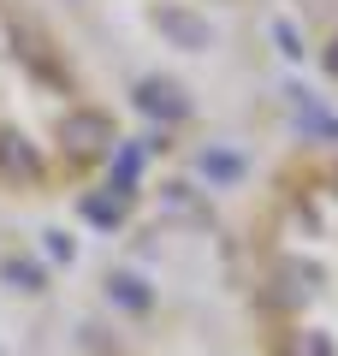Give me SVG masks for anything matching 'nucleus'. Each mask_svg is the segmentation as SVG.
Returning a JSON list of instances; mask_svg holds the SVG:
<instances>
[{
    "label": "nucleus",
    "mask_w": 338,
    "mask_h": 356,
    "mask_svg": "<svg viewBox=\"0 0 338 356\" xmlns=\"http://www.w3.org/2000/svg\"><path fill=\"white\" fill-rule=\"evenodd\" d=\"M154 30H161L172 48H184V54H196V48H208V42H214L208 18H196L190 6H161V13H154Z\"/></svg>",
    "instance_id": "nucleus-3"
},
{
    "label": "nucleus",
    "mask_w": 338,
    "mask_h": 356,
    "mask_svg": "<svg viewBox=\"0 0 338 356\" xmlns=\"http://www.w3.org/2000/svg\"><path fill=\"white\" fill-rule=\"evenodd\" d=\"M273 42H279V54L303 60V42H297V30H291V24H273Z\"/></svg>",
    "instance_id": "nucleus-13"
},
{
    "label": "nucleus",
    "mask_w": 338,
    "mask_h": 356,
    "mask_svg": "<svg viewBox=\"0 0 338 356\" xmlns=\"http://www.w3.org/2000/svg\"><path fill=\"white\" fill-rule=\"evenodd\" d=\"M125 196H83V220L89 226H119V220H125Z\"/></svg>",
    "instance_id": "nucleus-9"
},
{
    "label": "nucleus",
    "mask_w": 338,
    "mask_h": 356,
    "mask_svg": "<svg viewBox=\"0 0 338 356\" xmlns=\"http://www.w3.org/2000/svg\"><path fill=\"white\" fill-rule=\"evenodd\" d=\"M137 172H143V143H113V184H107V191L131 202V191H137Z\"/></svg>",
    "instance_id": "nucleus-6"
},
{
    "label": "nucleus",
    "mask_w": 338,
    "mask_h": 356,
    "mask_svg": "<svg viewBox=\"0 0 338 356\" xmlns=\"http://www.w3.org/2000/svg\"><path fill=\"white\" fill-rule=\"evenodd\" d=\"M113 119L107 113H95V107H72V113L60 119V149L72 154V161H95V154H107L113 149Z\"/></svg>",
    "instance_id": "nucleus-1"
},
{
    "label": "nucleus",
    "mask_w": 338,
    "mask_h": 356,
    "mask_svg": "<svg viewBox=\"0 0 338 356\" xmlns=\"http://www.w3.org/2000/svg\"><path fill=\"white\" fill-rule=\"evenodd\" d=\"M107 297H113L119 309H131V315H143V309L154 303V291L137 280V273H107Z\"/></svg>",
    "instance_id": "nucleus-7"
},
{
    "label": "nucleus",
    "mask_w": 338,
    "mask_h": 356,
    "mask_svg": "<svg viewBox=\"0 0 338 356\" xmlns=\"http://www.w3.org/2000/svg\"><path fill=\"white\" fill-rule=\"evenodd\" d=\"M326 72L338 77V42H332V48H326Z\"/></svg>",
    "instance_id": "nucleus-15"
},
{
    "label": "nucleus",
    "mask_w": 338,
    "mask_h": 356,
    "mask_svg": "<svg viewBox=\"0 0 338 356\" xmlns=\"http://www.w3.org/2000/svg\"><path fill=\"white\" fill-rule=\"evenodd\" d=\"M0 178L13 184H42V154L24 131H0Z\"/></svg>",
    "instance_id": "nucleus-4"
},
{
    "label": "nucleus",
    "mask_w": 338,
    "mask_h": 356,
    "mask_svg": "<svg viewBox=\"0 0 338 356\" xmlns=\"http://www.w3.org/2000/svg\"><path fill=\"white\" fill-rule=\"evenodd\" d=\"M131 102H137V113L161 119V125H184L190 119V102H184V89H178L172 77H143Z\"/></svg>",
    "instance_id": "nucleus-2"
},
{
    "label": "nucleus",
    "mask_w": 338,
    "mask_h": 356,
    "mask_svg": "<svg viewBox=\"0 0 338 356\" xmlns=\"http://www.w3.org/2000/svg\"><path fill=\"white\" fill-rule=\"evenodd\" d=\"M279 356H332V339H326V332H314V327H297L285 339V350Z\"/></svg>",
    "instance_id": "nucleus-12"
},
{
    "label": "nucleus",
    "mask_w": 338,
    "mask_h": 356,
    "mask_svg": "<svg viewBox=\"0 0 338 356\" xmlns=\"http://www.w3.org/2000/svg\"><path fill=\"white\" fill-rule=\"evenodd\" d=\"M0 280L18 285V291H42V267L24 261V255H6V261H0Z\"/></svg>",
    "instance_id": "nucleus-10"
},
{
    "label": "nucleus",
    "mask_w": 338,
    "mask_h": 356,
    "mask_svg": "<svg viewBox=\"0 0 338 356\" xmlns=\"http://www.w3.org/2000/svg\"><path fill=\"white\" fill-rule=\"evenodd\" d=\"M13 48L24 54V65H30L36 77H48V83H72V77H65V65H54L48 42H42L36 30H30V24H18V18H13Z\"/></svg>",
    "instance_id": "nucleus-5"
},
{
    "label": "nucleus",
    "mask_w": 338,
    "mask_h": 356,
    "mask_svg": "<svg viewBox=\"0 0 338 356\" xmlns=\"http://www.w3.org/2000/svg\"><path fill=\"white\" fill-rule=\"evenodd\" d=\"M202 178H208V184H232V178H243V161L238 154H225V149H202Z\"/></svg>",
    "instance_id": "nucleus-8"
},
{
    "label": "nucleus",
    "mask_w": 338,
    "mask_h": 356,
    "mask_svg": "<svg viewBox=\"0 0 338 356\" xmlns=\"http://www.w3.org/2000/svg\"><path fill=\"white\" fill-rule=\"evenodd\" d=\"M297 125L309 131V137H321V143H338V119H332V113H321L314 102H297Z\"/></svg>",
    "instance_id": "nucleus-11"
},
{
    "label": "nucleus",
    "mask_w": 338,
    "mask_h": 356,
    "mask_svg": "<svg viewBox=\"0 0 338 356\" xmlns=\"http://www.w3.org/2000/svg\"><path fill=\"white\" fill-rule=\"evenodd\" d=\"M48 255H54V261H72V255H77V243L65 238V232H48Z\"/></svg>",
    "instance_id": "nucleus-14"
}]
</instances>
